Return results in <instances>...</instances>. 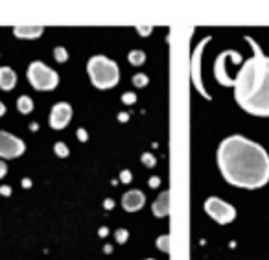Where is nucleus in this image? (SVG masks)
I'll return each mask as SVG.
<instances>
[{
  "label": "nucleus",
  "mask_w": 269,
  "mask_h": 260,
  "mask_svg": "<svg viewBox=\"0 0 269 260\" xmlns=\"http://www.w3.org/2000/svg\"><path fill=\"white\" fill-rule=\"evenodd\" d=\"M128 238H129V233L126 229H118L117 231V242L118 244H124Z\"/></svg>",
  "instance_id": "20"
},
{
  "label": "nucleus",
  "mask_w": 269,
  "mask_h": 260,
  "mask_svg": "<svg viewBox=\"0 0 269 260\" xmlns=\"http://www.w3.org/2000/svg\"><path fill=\"white\" fill-rule=\"evenodd\" d=\"M44 33L43 26H35V24H20L13 28V35L18 37V39H37Z\"/></svg>",
  "instance_id": "11"
},
{
  "label": "nucleus",
  "mask_w": 269,
  "mask_h": 260,
  "mask_svg": "<svg viewBox=\"0 0 269 260\" xmlns=\"http://www.w3.org/2000/svg\"><path fill=\"white\" fill-rule=\"evenodd\" d=\"M229 54H231V50L221 52V54L218 55L216 63H214V76H216V79H218V83L223 85V87H233L234 85V79L229 76V68H227Z\"/></svg>",
  "instance_id": "9"
},
{
  "label": "nucleus",
  "mask_w": 269,
  "mask_h": 260,
  "mask_svg": "<svg viewBox=\"0 0 269 260\" xmlns=\"http://www.w3.org/2000/svg\"><path fill=\"white\" fill-rule=\"evenodd\" d=\"M146 203V196L140 190H129L122 196V207L128 212H136L140 211Z\"/></svg>",
  "instance_id": "10"
},
{
  "label": "nucleus",
  "mask_w": 269,
  "mask_h": 260,
  "mask_svg": "<svg viewBox=\"0 0 269 260\" xmlns=\"http://www.w3.org/2000/svg\"><path fill=\"white\" fill-rule=\"evenodd\" d=\"M6 172H7L6 163H4V161H0V179H2V177H6Z\"/></svg>",
  "instance_id": "22"
},
{
  "label": "nucleus",
  "mask_w": 269,
  "mask_h": 260,
  "mask_svg": "<svg viewBox=\"0 0 269 260\" xmlns=\"http://www.w3.org/2000/svg\"><path fill=\"white\" fill-rule=\"evenodd\" d=\"M26 150V144L15 135L7 131H0V157L4 159H17Z\"/></svg>",
  "instance_id": "7"
},
{
  "label": "nucleus",
  "mask_w": 269,
  "mask_h": 260,
  "mask_svg": "<svg viewBox=\"0 0 269 260\" xmlns=\"http://www.w3.org/2000/svg\"><path fill=\"white\" fill-rule=\"evenodd\" d=\"M253 48V57L244 61L234 76V100L240 107L253 116H269V57L262 54L255 39L247 37Z\"/></svg>",
  "instance_id": "2"
},
{
  "label": "nucleus",
  "mask_w": 269,
  "mask_h": 260,
  "mask_svg": "<svg viewBox=\"0 0 269 260\" xmlns=\"http://www.w3.org/2000/svg\"><path fill=\"white\" fill-rule=\"evenodd\" d=\"M133 83L136 85V87H146L147 76H144V74H136V76H133Z\"/></svg>",
  "instance_id": "19"
},
{
  "label": "nucleus",
  "mask_w": 269,
  "mask_h": 260,
  "mask_svg": "<svg viewBox=\"0 0 269 260\" xmlns=\"http://www.w3.org/2000/svg\"><path fill=\"white\" fill-rule=\"evenodd\" d=\"M122 181H126V183L131 181V174H129L128 170H124V172H122Z\"/></svg>",
  "instance_id": "25"
},
{
  "label": "nucleus",
  "mask_w": 269,
  "mask_h": 260,
  "mask_svg": "<svg viewBox=\"0 0 269 260\" xmlns=\"http://www.w3.org/2000/svg\"><path fill=\"white\" fill-rule=\"evenodd\" d=\"M149 185H151V187L153 185H159V179H157V177H155V179H149Z\"/></svg>",
  "instance_id": "30"
},
{
  "label": "nucleus",
  "mask_w": 269,
  "mask_h": 260,
  "mask_svg": "<svg viewBox=\"0 0 269 260\" xmlns=\"http://www.w3.org/2000/svg\"><path fill=\"white\" fill-rule=\"evenodd\" d=\"M212 37H205L199 44L196 46V50H194V54H192V83H194V87L197 89V92L201 94L203 98H207V100H210V94L207 92V89L203 87V79H201V57H203V48L207 46V42L210 41Z\"/></svg>",
  "instance_id": "6"
},
{
  "label": "nucleus",
  "mask_w": 269,
  "mask_h": 260,
  "mask_svg": "<svg viewBox=\"0 0 269 260\" xmlns=\"http://www.w3.org/2000/svg\"><path fill=\"white\" fill-rule=\"evenodd\" d=\"M54 151H55V155H57V157H61V159L68 157V148H67L65 142H55Z\"/></svg>",
  "instance_id": "17"
},
{
  "label": "nucleus",
  "mask_w": 269,
  "mask_h": 260,
  "mask_svg": "<svg viewBox=\"0 0 269 260\" xmlns=\"http://www.w3.org/2000/svg\"><path fill=\"white\" fill-rule=\"evenodd\" d=\"M28 81L35 91H54L59 85V74L48 65H44L43 61H33L28 67Z\"/></svg>",
  "instance_id": "4"
},
{
  "label": "nucleus",
  "mask_w": 269,
  "mask_h": 260,
  "mask_svg": "<svg viewBox=\"0 0 269 260\" xmlns=\"http://www.w3.org/2000/svg\"><path fill=\"white\" fill-rule=\"evenodd\" d=\"M0 194H2V196H9V194H11V188H9V187H0Z\"/></svg>",
  "instance_id": "26"
},
{
  "label": "nucleus",
  "mask_w": 269,
  "mask_h": 260,
  "mask_svg": "<svg viewBox=\"0 0 269 260\" xmlns=\"http://www.w3.org/2000/svg\"><path fill=\"white\" fill-rule=\"evenodd\" d=\"M134 30L138 31L140 35H149V33L153 31V26H136Z\"/></svg>",
  "instance_id": "21"
},
{
  "label": "nucleus",
  "mask_w": 269,
  "mask_h": 260,
  "mask_svg": "<svg viewBox=\"0 0 269 260\" xmlns=\"http://www.w3.org/2000/svg\"><path fill=\"white\" fill-rule=\"evenodd\" d=\"M72 120V107L67 102H57L50 111V127L52 129H65L68 126V122Z\"/></svg>",
  "instance_id": "8"
},
{
  "label": "nucleus",
  "mask_w": 269,
  "mask_h": 260,
  "mask_svg": "<svg viewBox=\"0 0 269 260\" xmlns=\"http://www.w3.org/2000/svg\"><path fill=\"white\" fill-rule=\"evenodd\" d=\"M17 85V72L11 67H0V89L11 91Z\"/></svg>",
  "instance_id": "12"
},
{
  "label": "nucleus",
  "mask_w": 269,
  "mask_h": 260,
  "mask_svg": "<svg viewBox=\"0 0 269 260\" xmlns=\"http://www.w3.org/2000/svg\"><path fill=\"white\" fill-rule=\"evenodd\" d=\"M22 185H24V188H30V185H31L30 179H24V181H22Z\"/></svg>",
  "instance_id": "29"
},
{
  "label": "nucleus",
  "mask_w": 269,
  "mask_h": 260,
  "mask_svg": "<svg viewBox=\"0 0 269 260\" xmlns=\"http://www.w3.org/2000/svg\"><path fill=\"white\" fill-rule=\"evenodd\" d=\"M87 72L91 78V83L96 89H113L118 85L120 79V68L113 59L105 55H92L87 63Z\"/></svg>",
  "instance_id": "3"
},
{
  "label": "nucleus",
  "mask_w": 269,
  "mask_h": 260,
  "mask_svg": "<svg viewBox=\"0 0 269 260\" xmlns=\"http://www.w3.org/2000/svg\"><path fill=\"white\" fill-rule=\"evenodd\" d=\"M78 139L87 140V133H85V131H83V129H78Z\"/></svg>",
  "instance_id": "27"
},
{
  "label": "nucleus",
  "mask_w": 269,
  "mask_h": 260,
  "mask_svg": "<svg viewBox=\"0 0 269 260\" xmlns=\"http://www.w3.org/2000/svg\"><path fill=\"white\" fill-rule=\"evenodd\" d=\"M54 57L57 63H65V61L68 59V52L67 48H63V46H57V48H54Z\"/></svg>",
  "instance_id": "16"
},
{
  "label": "nucleus",
  "mask_w": 269,
  "mask_h": 260,
  "mask_svg": "<svg viewBox=\"0 0 269 260\" xmlns=\"http://www.w3.org/2000/svg\"><path fill=\"white\" fill-rule=\"evenodd\" d=\"M17 109H18V113H22V115H30L31 111H33V100H31L30 96H26V94L18 96Z\"/></svg>",
  "instance_id": "14"
},
{
  "label": "nucleus",
  "mask_w": 269,
  "mask_h": 260,
  "mask_svg": "<svg viewBox=\"0 0 269 260\" xmlns=\"http://www.w3.org/2000/svg\"><path fill=\"white\" fill-rule=\"evenodd\" d=\"M218 166L229 185L257 190L269 183V155L258 142L231 135L218 148Z\"/></svg>",
  "instance_id": "1"
},
{
  "label": "nucleus",
  "mask_w": 269,
  "mask_h": 260,
  "mask_svg": "<svg viewBox=\"0 0 269 260\" xmlns=\"http://www.w3.org/2000/svg\"><path fill=\"white\" fill-rule=\"evenodd\" d=\"M142 161H144V163L147 164V166H153V164H155V161H151V155H144V159H142Z\"/></svg>",
  "instance_id": "24"
},
{
  "label": "nucleus",
  "mask_w": 269,
  "mask_h": 260,
  "mask_svg": "<svg viewBox=\"0 0 269 260\" xmlns=\"http://www.w3.org/2000/svg\"><path fill=\"white\" fill-rule=\"evenodd\" d=\"M4 115H6V105L0 102V118H2Z\"/></svg>",
  "instance_id": "28"
},
{
  "label": "nucleus",
  "mask_w": 269,
  "mask_h": 260,
  "mask_svg": "<svg viewBox=\"0 0 269 260\" xmlns=\"http://www.w3.org/2000/svg\"><path fill=\"white\" fill-rule=\"evenodd\" d=\"M122 100L126 103H133L134 102V94H131V92H128V94H126V96H122Z\"/></svg>",
  "instance_id": "23"
},
{
  "label": "nucleus",
  "mask_w": 269,
  "mask_h": 260,
  "mask_svg": "<svg viewBox=\"0 0 269 260\" xmlns=\"http://www.w3.org/2000/svg\"><path fill=\"white\" fill-rule=\"evenodd\" d=\"M157 246H159L160 251L168 253V251H170V236H168V235L159 236V238H157Z\"/></svg>",
  "instance_id": "18"
},
{
  "label": "nucleus",
  "mask_w": 269,
  "mask_h": 260,
  "mask_svg": "<svg viewBox=\"0 0 269 260\" xmlns=\"http://www.w3.org/2000/svg\"><path fill=\"white\" fill-rule=\"evenodd\" d=\"M205 212L214 220L216 224H220V225L231 224V222H234V218H236V209H234L231 203H227V201L220 200V198H216V196H212V198H208V200L205 201Z\"/></svg>",
  "instance_id": "5"
},
{
  "label": "nucleus",
  "mask_w": 269,
  "mask_h": 260,
  "mask_svg": "<svg viewBox=\"0 0 269 260\" xmlns=\"http://www.w3.org/2000/svg\"><path fill=\"white\" fill-rule=\"evenodd\" d=\"M146 260H153V259H146Z\"/></svg>",
  "instance_id": "31"
},
{
  "label": "nucleus",
  "mask_w": 269,
  "mask_h": 260,
  "mask_svg": "<svg viewBox=\"0 0 269 260\" xmlns=\"http://www.w3.org/2000/svg\"><path fill=\"white\" fill-rule=\"evenodd\" d=\"M128 59H129V63H131L133 67H140L142 63L146 61V54H144L142 50H131V52H129V55H128Z\"/></svg>",
  "instance_id": "15"
},
{
  "label": "nucleus",
  "mask_w": 269,
  "mask_h": 260,
  "mask_svg": "<svg viewBox=\"0 0 269 260\" xmlns=\"http://www.w3.org/2000/svg\"><path fill=\"white\" fill-rule=\"evenodd\" d=\"M151 211L157 218H164V216H168V212H170V192L160 194L159 198H157V201L153 203Z\"/></svg>",
  "instance_id": "13"
}]
</instances>
